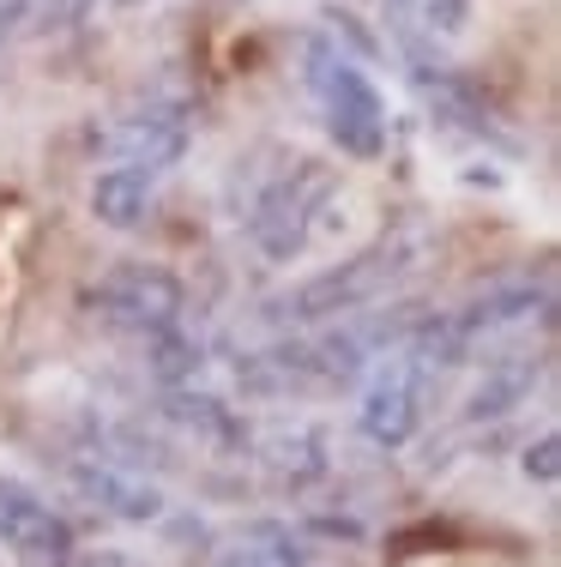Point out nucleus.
Listing matches in <instances>:
<instances>
[{
    "instance_id": "obj_2",
    "label": "nucleus",
    "mask_w": 561,
    "mask_h": 567,
    "mask_svg": "<svg viewBox=\"0 0 561 567\" xmlns=\"http://www.w3.org/2000/svg\"><path fill=\"white\" fill-rule=\"evenodd\" d=\"M423 260V236L417 229H398V236H381L374 248L351 254L344 266H326V272H314L309 284H297V290L278 302V315L284 320H332V315H356V308L381 302L393 284H405L417 272Z\"/></svg>"
},
{
    "instance_id": "obj_11",
    "label": "nucleus",
    "mask_w": 561,
    "mask_h": 567,
    "mask_svg": "<svg viewBox=\"0 0 561 567\" xmlns=\"http://www.w3.org/2000/svg\"><path fill=\"white\" fill-rule=\"evenodd\" d=\"M152 187H157V175L139 169V164L103 169L97 182H91V218L110 224V229H139L145 212H152V199H157Z\"/></svg>"
},
{
    "instance_id": "obj_4",
    "label": "nucleus",
    "mask_w": 561,
    "mask_h": 567,
    "mask_svg": "<svg viewBox=\"0 0 561 567\" xmlns=\"http://www.w3.org/2000/svg\"><path fill=\"white\" fill-rule=\"evenodd\" d=\"M91 308H97L115 332H139V339H152V332H164V327L181 320L187 290H181L176 272H164V266L122 260V266H110V272L91 284Z\"/></svg>"
},
{
    "instance_id": "obj_16",
    "label": "nucleus",
    "mask_w": 561,
    "mask_h": 567,
    "mask_svg": "<svg viewBox=\"0 0 561 567\" xmlns=\"http://www.w3.org/2000/svg\"><path fill=\"white\" fill-rule=\"evenodd\" d=\"M326 43L339 49V55H351L356 66H368V61H381V55H386L381 37H374L351 7H326Z\"/></svg>"
},
{
    "instance_id": "obj_19",
    "label": "nucleus",
    "mask_w": 561,
    "mask_h": 567,
    "mask_svg": "<svg viewBox=\"0 0 561 567\" xmlns=\"http://www.w3.org/2000/svg\"><path fill=\"white\" fill-rule=\"evenodd\" d=\"M519 465H526L531 483H543V489H550V483L561 477V441H555V435H538V441L526 447V458H519Z\"/></svg>"
},
{
    "instance_id": "obj_9",
    "label": "nucleus",
    "mask_w": 561,
    "mask_h": 567,
    "mask_svg": "<svg viewBox=\"0 0 561 567\" xmlns=\"http://www.w3.org/2000/svg\"><path fill=\"white\" fill-rule=\"evenodd\" d=\"M73 489L85 495L91 507H103L110 519H164V495L157 483H145L139 471L115 465V458H73Z\"/></svg>"
},
{
    "instance_id": "obj_8",
    "label": "nucleus",
    "mask_w": 561,
    "mask_h": 567,
    "mask_svg": "<svg viewBox=\"0 0 561 567\" xmlns=\"http://www.w3.org/2000/svg\"><path fill=\"white\" fill-rule=\"evenodd\" d=\"M453 332H459L465 350H477L484 339H501V332H519L531 320H550V284H531V278H513V284H496L484 290L465 315H447Z\"/></svg>"
},
{
    "instance_id": "obj_10",
    "label": "nucleus",
    "mask_w": 561,
    "mask_h": 567,
    "mask_svg": "<svg viewBox=\"0 0 561 567\" xmlns=\"http://www.w3.org/2000/svg\"><path fill=\"white\" fill-rule=\"evenodd\" d=\"M164 416H169L176 429H187V435H199V441H211V447H224V453L248 447L242 416H236L224 399L199 393L194 381H187V386H164Z\"/></svg>"
},
{
    "instance_id": "obj_17",
    "label": "nucleus",
    "mask_w": 561,
    "mask_h": 567,
    "mask_svg": "<svg viewBox=\"0 0 561 567\" xmlns=\"http://www.w3.org/2000/svg\"><path fill=\"white\" fill-rule=\"evenodd\" d=\"M97 12V0H24V24L31 31H73Z\"/></svg>"
},
{
    "instance_id": "obj_15",
    "label": "nucleus",
    "mask_w": 561,
    "mask_h": 567,
    "mask_svg": "<svg viewBox=\"0 0 561 567\" xmlns=\"http://www.w3.org/2000/svg\"><path fill=\"white\" fill-rule=\"evenodd\" d=\"M218 567H309V561L297 556V544H290L278 525H253L236 549H224Z\"/></svg>"
},
{
    "instance_id": "obj_20",
    "label": "nucleus",
    "mask_w": 561,
    "mask_h": 567,
    "mask_svg": "<svg viewBox=\"0 0 561 567\" xmlns=\"http://www.w3.org/2000/svg\"><path fill=\"white\" fill-rule=\"evenodd\" d=\"M115 7H122V12H139V7H152V0H115Z\"/></svg>"
},
{
    "instance_id": "obj_7",
    "label": "nucleus",
    "mask_w": 561,
    "mask_h": 567,
    "mask_svg": "<svg viewBox=\"0 0 561 567\" xmlns=\"http://www.w3.org/2000/svg\"><path fill=\"white\" fill-rule=\"evenodd\" d=\"M187 140H194V127H187V110L181 103H139V110H127L122 121L110 127V145L103 152H115L122 164H139V169H176L187 157Z\"/></svg>"
},
{
    "instance_id": "obj_3",
    "label": "nucleus",
    "mask_w": 561,
    "mask_h": 567,
    "mask_svg": "<svg viewBox=\"0 0 561 567\" xmlns=\"http://www.w3.org/2000/svg\"><path fill=\"white\" fill-rule=\"evenodd\" d=\"M302 79L314 85L320 110H326V127H332L344 157H381L386 152V97H381L368 66L339 55L326 37H309L302 43Z\"/></svg>"
},
{
    "instance_id": "obj_12",
    "label": "nucleus",
    "mask_w": 561,
    "mask_h": 567,
    "mask_svg": "<svg viewBox=\"0 0 561 567\" xmlns=\"http://www.w3.org/2000/svg\"><path fill=\"white\" fill-rule=\"evenodd\" d=\"M543 362L519 357V362H496V369L477 381V393L465 399V423H496V416H507L513 404L531 399V386H538Z\"/></svg>"
},
{
    "instance_id": "obj_13",
    "label": "nucleus",
    "mask_w": 561,
    "mask_h": 567,
    "mask_svg": "<svg viewBox=\"0 0 561 567\" xmlns=\"http://www.w3.org/2000/svg\"><path fill=\"white\" fill-rule=\"evenodd\" d=\"M266 471H272L284 489H302L326 471V447H320L314 429H290V435H272L266 441Z\"/></svg>"
},
{
    "instance_id": "obj_14",
    "label": "nucleus",
    "mask_w": 561,
    "mask_h": 567,
    "mask_svg": "<svg viewBox=\"0 0 561 567\" xmlns=\"http://www.w3.org/2000/svg\"><path fill=\"white\" fill-rule=\"evenodd\" d=\"M145 350H152V374L164 386H187L199 374V344L181 332V320H176V327H164V332H152Z\"/></svg>"
},
{
    "instance_id": "obj_18",
    "label": "nucleus",
    "mask_w": 561,
    "mask_h": 567,
    "mask_svg": "<svg viewBox=\"0 0 561 567\" xmlns=\"http://www.w3.org/2000/svg\"><path fill=\"white\" fill-rule=\"evenodd\" d=\"M465 24H471V0H423V31L435 37H459Z\"/></svg>"
},
{
    "instance_id": "obj_5",
    "label": "nucleus",
    "mask_w": 561,
    "mask_h": 567,
    "mask_svg": "<svg viewBox=\"0 0 561 567\" xmlns=\"http://www.w3.org/2000/svg\"><path fill=\"white\" fill-rule=\"evenodd\" d=\"M429 381L435 369H423L405 344L386 350V362H374L363 404H356V423L374 447H411L423 429V404H429Z\"/></svg>"
},
{
    "instance_id": "obj_1",
    "label": "nucleus",
    "mask_w": 561,
    "mask_h": 567,
    "mask_svg": "<svg viewBox=\"0 0 561 567\" xmlns=\"http://www.w3.org/2000/svg\"><path fill=\"white\" fill-rule=\"evenodd\" d=\"M332 169L320 157H290V164H272L260 187L242 199V218H248V241L266 266H284L309 248L320 212L332 206Z\"/></svg>"
},
{
    "instance_id": "obj_6",
    "label": "nucleus",
    "mask_w": 561,
    "mask_h": 567,
    "mask_svg": "<svg viewBox=\"0 0 561 567\" xmlns=\"http://www.w3.org/2000/svg\"><path fill=\"white\" fill-rule=\"evenodd\" d=\"M0 549H12L24 567H73L79 537L31 483L0 477Z\"/></svg>"
}]
</instances>
